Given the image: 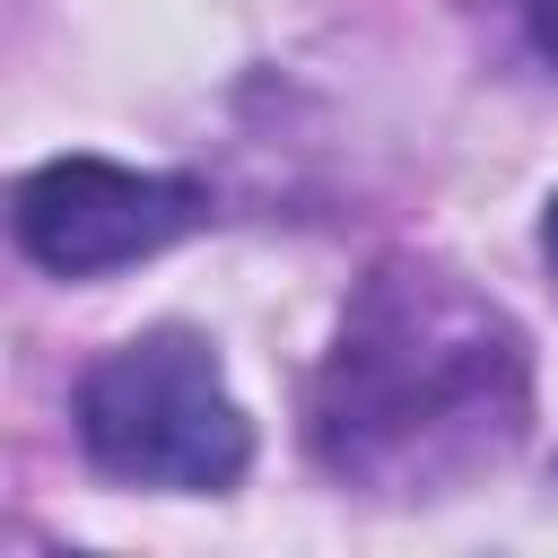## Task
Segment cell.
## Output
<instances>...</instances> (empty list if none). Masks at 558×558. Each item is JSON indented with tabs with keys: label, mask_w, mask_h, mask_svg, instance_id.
Segmentation results:
<instances>
[{
	"label": "cell",
	"mask_w": 558,
	"mask_h": 558,
	"mask_svg": "<svg viewBox=\"0 0 558 558\" xmlns=\"http://www.w3.org/2000/svg\"><path fill=\"white\" fill-rule=\"evenodd\" d=\"M532 427V349L462 270L392 253L340 305L305 392V445L366 497H453Z\"/></svg>",
	"instance_id": "6da1fadb"
},
{
	"label": "cell",
	"mask_w": 558,
	"mask_h": 558,
	"mask_svg": "<svg viewBox=\"0 0 558 558\" xmlns=\"http://www.w3.org/2000/svg\"><path fill=\"white\" fill-rule=\"evenodd\" d=\"M78 445L105 480L122 488H227L253 462V418L227 392L218 357L201 331L157 323L122 349H105L78 384Z\"/></svg>",
	"instance_id": "7a4b0ae2"
},
{
	"label": "cell",
	"mask_w": 558,
	"mask_h": 558,
	"mask_svg": "<svg viewBox=\"0 0 558 558\" xmlns=\"http://www.w3.org/2000/svg\"><path fill=\"white\" fill-rule=\"evenodd\" d=\"M201 218H209V192L192 174H140L113 157H52L9 192L17 253L52 279H105L122 262H148Z\"/></svg>",
	"instance_id": "3957f363"
},
{
	"label": "cell",
	"mask_w": 558,
	"mask_h": 558,
	"mask_svg": "<svg viewBox=\"0 0 558 558\" xmlns=\"http://www.w3.org/2000/svg\"><path fill=\"white\" fill-rule=\"evenodd\" d=\"M532 44H541V61L558 70V0H532Z\"/></svg>",
	"instance_id": "277c9868"
},
{
	"label": "cell",
	"mask_w": 558,
	"mask_h": 558,
	"mask_svg": "<svg viewBox=\"0 0 558 558\" xmlns=\"http://www.w3.org/2000/svg\"><path fill=\"white\" fill-rule=\"evenodd\" d=\"M541 262H549V279H558V192H549V209H541Z\"/></svg>",
	"instance_id": "5b68a950"
}]
</instances>
